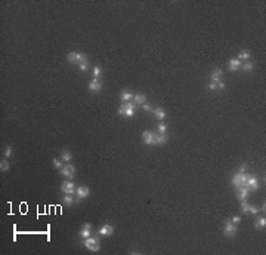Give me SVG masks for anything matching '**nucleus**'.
<instances>
[{"label":"nucleus","instance_id":"nucleus-1","mask_svg":"<svg viewBox=\"0 0 266 255\" xmlns=\"http://www.w3.org/2000/svg\"><path fill=\"white\" fill-rule=\"evenodd\" d=\"M135 110H136V104L127 102V104H123V105L118 109V113H120L121 116H124V117H133Z\"/></svg>","mask_w":266,"mask_h":255},{"label":"nucleus","instance_id":"nucleus-2","mask_svg":"<svg viewBox=\"0 0 266 255\" xmlns=\"http://www.w3.org/2000/svg\"><path fill=\"white\" fill-rule=\"evenodd\" d=\"M83 245L87 248L89 251H92V252H98V251L101 249L99 240H98L96 237H86V239L83 240Z\"/></svg>","mask_w":266,"mask_h":255},{"label":"nucleus","instance_id":"nucleus-3","mask_svg":"<svg viewBox=\"0 0 266 255\" xmlns=\"http://www.w3.org/2000/svg\"><path fill=\"white\" fill-rule=\"evenodd\" d=\"M67 59H68V62L71 64H74V62H84V61H87V58H86V55L83 54V52H70V54L67 55Z\"/></svg>","mask_w":266,"mask_h":255},{"label":"nucleus","instance_id":"nucleus-4","mask_svg":"<svg viewBox=\"0 0 266 255\" xmlns=\"http://www.w3.org/2000/svg\"><path fill=\"white\" fill-rule=\"evenodd\" d=\"M223 233H225V236L234 237V236H235V233H237V224H234L232 221H225V225H223Z\"/></svg>","mask_w":266,"mask_h":255},{"label":"nucleus","instance_id":"nucleus-5","mask_svg":"<svg viewBox=\"0 0 266 255\" xmlns=\"http://www.w3.org/2000/svg\"><path fill=\"white\" fill-rule=\"evenodd\" d=\"M155 134L154 132H151V131H145V132H142V141H143V144H146V146H154L155 144Z\"/></svg>","mask_w":266,"mask_h":255},{"label":"nucleus","instance_id":"nucleus-6","mask_svg":"<svg viewBox=\"0 0 266 255\" xmlns=\"http://www.w3.org/2000/svg\"><path fill=\"white\" fill-rule=\"evenodd\" d=\"M75 191H77V199L74 200L75 203H78L81 199H86L89 194H90V190H89V187H86V185H80V187H77Z\"/></svg>","mask_w":266,"mask_h":255},{"label":"nucleus","instance_id":"nucleus-7","mask_svg":"<svg viewBox=\"0 0 266 255\" xmlns=\"http://www.w3.org/2000/svg\"><path fill=\"white\" fill-rule=\"evenodd\" d=\"M61 190H62V193H65V194H74V191H75L74 182L72 181H64L62 182V185H61Z\"/></svg>","mask_w":266,"mask_h":255},{"label":"nucleus","instance_id":"nucleus-8","mask_svg":"<svg viewBox=\"0 0 266 255\" xmlns=\"http://www.w3.org/2000/svg\"><path fill=\"white\" fill-rule=\"evenodd\" d=\"M61 174H62L64 177H67L68 180H71V178H74V174H75V168H74L72 165H65V166L61 169Z\"/></svg>","mask_w":266,"mask_h":255},{"label":"nucleus","instance_id":"nucleus-9","mask_svg":"<svg viewBox=\"0 0 266 255\" xmlns=\"http://www.w3.org/2000/svg\"><path fill=\"white\" fill-rule=\"evenodd\" d=\"M246 187H247L248 190H257L259 188V182H257V178L254 177V175H251V177H248L247 178V182H246Z\"/></svg>","mask_w":266,"mask_h":255},{"label":"nucleus","instance_id":"nucleus-10","mask_svg":"<svg viewBox=\"0 0 266 255\" xmlns=\"http://www.w3.org/2000/svg\"><path fill=\"white\" fill-rule=\"evenodd\" d=\"M248 193H250V190H248L246 185H241V187L237 188V197H238L240 200H246L247 196H248Z\"/></svg>","mask_w":266,"mask_h":255},{"label":"nucleus","instance_id":"nucleus-11","mask_svg":"<svg viewBox=\"0 0 266 255\" xmlns=\"http://www.w3.org/2000/svg\"><path fill=\"white\" fill-rule=\"evenodd\" d=\"M101 88H102V85H101L99 79H95V77H93V79L90 80V83H89V89L92 92H99Z\"/></svg>","mask_w":266,"mask_h":255},{"label":"nucleus","instance_id":"nucleus-12","mask_svg":"<svg viewBox=\"0 0 266 255\" xmlns=\"http://www.w3.org/2000/svg\"><path fill=\"white\" fill-rule=\"evenodd\" d=\"M114 233V227L112 225H109V224H105V225H102L101 227V230H99V235L101 236H111Z\"/></svg>","mask_w":266,"mask_h":255},{"label":"nucleus","instance_id":"nucleus-13","mask_svg":"<svg viewBox=\"0 0 266 255\" xmlns=\"http://www.w3.org/2000/svg\"><path fill=\"white\" fill-rule=\"evenodd\" d=\"M90 230H92V225L86 222L83 227H81V230H80V236L83 237V239H86V237H90Z\"/></svg>","mask_w":266,"mask_h":255},{"label":"nucleus","instance_id":"nucleus-14","mask_svg":"<svg viewBox=\"0 0 266 255\" xmlns=\"http://www.w3.org/2000/svg\"><path fill=\"white\" fill-rule=\"evenodd\" d=\"M241 61L238 59V58H234V59H231L229 61V70L231 71H237L238 68H241Z\"/></svg>","mask_w":266,"mask_h":255},{"label":"nucleus","instance_id":"nucleus-15","mask_svg":"<svg viewBox=\"0 0 266 255\" xmlns=\"http://www.w3.org/2000/svg\"><path fill=\"white\" fill-rule=\"evenodd\" d=\"M133 102L135 104H145L146 102V96L142 95V93H136V95H133Z\"/></svg>","mask_w":266,"mask_h":255},{"label":"nucleus","instance_id":"nucleus-16","mask_svg":"<svg viewBox=\"0 0 266 255\" xmlns=\"http://www.w3.org/2000/svg\"><path fill=\"white\" fill-rule=\"evenodd\" d=\"M220 77H222V70H220V68H214V70H213V73H212V82L219 83Z\"/></svg>","mask_w":266,"mask_h":255},{"label":"nucleus","instance_id":"nucleus-17","mask_svg":"<svg viewBox=\"0 0 266 255\" xmlns=\"http://www.w3.org/2000/svg\"><path fill=\"white\" fill-rule=\"evenodd\" d=\"M166 143H167V137H166V134H164V135L160 134V135L155 137V144H154V146H163V144H166Z\"/></svg>","mask_w":266,"mask_h":255},{"label":"nucleus","instance_id":"nucleus-18","mask_svg":"<svg viewBox=\"0 0 266 255\" xmlns=\"http://www.w3.org/2000/svg\"><path fill=\"white\" fill-rule=\"evenodd\" d=\"M132 98H133V93H132L130 91H123L121 92V95H120V99L124 101V102H126V101H130Z\"/></svg>","mask_w":266,"mask_h":255},{"label":"nucleus","instance_id":"nucleus-19","mask_svg":"<svg viewBox=\"0 0 266 255\" xmlns=\"http://www.w3.org/2000/svg\"><path fill=\"white\" fill-rule=\"evenodd\" d=\"M154 114H155L157 120H164L166 119V111L163 109H155L154 110Z\"/></svg>","mask_w":266,"mask_h":255},{"label":"nucleus","instance_id":"nucleus-20","mask_svg":"<svg viewBox=\"0 0 266 255\" xmlns=\"http://www.w3.org/2000/svg\"><path fill=\"white\" fill-rule=\"evenodd\" d=\"M232 184L235 185V188L241 187V174H240V172H237V174L234 175V178H232Z\"/></svg>","mask_w":266,"mask_h":255},{"label":"nucleus","instance_id":"nucleus-21","mask_svg":"<svg viewBox=\"0 0 266 255\" xmlns=\"http://www.w3.org/2000/svg\"><path fill=\"white\" fill-rule=\"evenodd\" d=\"M61 159L64 160V162H70L71 160V153L68 150H64L62 153H61Z\"/></svg>","mask_w":266,"mask_h":255},{"label":"nucleus","instance_id":"nucleus-22","mask_svg":"<svg viewBox=\"0 0 266 255\" xmlns=\"http://www.w3.org/2000/svg\"><path fill=\"white\" fill-rule=\"evenodd\" d=\"M64 203H65L67 206H71V205L74 203V197H72L71 194H65V196H64Z\"/></svg>","mask_w":266,"mask_h":255},{"label":"nucleus","instance_id":"nucleus-23","mask_svg":"<svg viewBox=\"0 0 266 255\" xmlns=\"http://www.w3.org/2000/svg\"><path fill=\"white\" fill-rule=\"evenodd\" d=\"M265 225H266L265 217H262V218L257 219V222H256V227H257V228H265Z\"/></svg>","mask_w":266,"mask_h":255},{"label":"nucleus","instance_id":"nucleus-24","mask_svg":"<svg viewBox=\"0 0 266 255\" xmlns=\"http://www.w3.org/2000/svg\"><path fill=\"white\" fill-rule=\"evenodd\" d=\"M78 67H80V70H81V71L84 73V71H87V70H89L90 64H89L87 61H84V62H80V64H78Z\"/></svg>","mask_w":266,"mask_h":255},{"label":"nucleus","instance_id":"nucleus-25","mask_svg":"<svg viewBox=\"0 0 266 255\" xmlns=\"http://www.w3.org/2000/svg\"><path fill=\"white\" fill-rule=\"evenodd\" d=\"M243 67V70L244 71H253V68H254V65H253V62H246L244 65H241Z\"/></svg>","mask_w":266,"mask_h":255},{"label":"nucleus","instance_id":"nucleus-26","mask_svg":"<svg viewBox=\"0 0 266 255\" xmlns=\"http://www.w3.org/2000/svg\"><path fill=\"white\" fill-rule=\"evenodd\" d=\"M238 56H240V58H238L240 61H241V59H248V58H250V51H247V49H246V51H243V52L238 55Z\"/></svg>","mask_w":266,"mask_h":255},{"label":"nucleus","instance_id":"nucleus-27","mask_svg":"<svg viewBox=\"0 0 266 255\" xmlns=\"http://www.w3.org/2000/svg\"><path fill=\"white\" fill-rule=\"evenodd\" d=\"M157 129H158V132L161 134V135H164L166 134V131H167V126H166V123H158V126H157Z\"/></svg>","mask_w":266,"mask_h":255},{"label":"nucleus","instance_id":"nucleus-28","mask_svg":"<svg viewBox=\"0 0 266 255\" xmlns=\"http://www.w3.org/2000/svg\"><path fill=\"white\" fill-rule=\"evenodd\" d=\"M243 203H241V211L244 212V214H248V209H250V205H248L246 200H241Z\"/></svg>","mask_w":266,"mask_h":255},{"label":"nucleus","instance_id":"nucleus-29","mask_svg":"<svg viewBox=\"0 0 266 255\" xmlns=\"http://www.w3.org/2000/svg\"><path fill=\"white\" fill-rule=\"evenodd\" d=\"M101 74H102V68H101V67H95V68H93V76H95V79H99Z\"/></svg>","mask_w":266,"mask_h":255},{"label":"nucleus","instance_id":"nucleus-30","mask_svg":"<svg viewBox=\"0 0 266 255\" xmlns=\"http://www.w3.org/2000/svg\"><path fill=\"white\" fill-rule=\"evenodd\" d=\"M53 166L61 171V169H62V162H61V159H53Z\"/></svg>","mask_w":266,"mask_h":255},{"label":"nucleus","instance_id":"nucleus-31","mask_svg":"<svg viewBox=\"0 0 266 255\" xmlns=\"http://www.w3.org/2000/svg\"><path fill=\"white\" fill-rule=\"evenodd\" d=\"M0 169L5 172V171H8L9 169V162H6V160H2L0 162Z\"/></svg>","mask_w":266,"mask_h":255},{"label":"nucleus","instance_id":"nucleus-32","mask_svg":"<svg viewBox=\"0 0 266 255\" xmlns=\"http://www.w3.org/2000/svg\"><path fill=\"white\" fill-rule=\"evenodd\" d=\"M5 156H6V157H11V156H12V147L11 146H8L5 148Z\"/></svg>","mask_w":266,"mask_h":255},{"label":"nucleus","instance_id":"nucleus-33","mask_svg":"<svg viewBox=\"0 0 266 255\" xmlns=\"http://www.w3.org/2000/svg\"><path fill=\"white\" fill-rule=\"evenodd\" d=\"M259 212V209L256 208V206H250V209H248V214H257Z\"/></svg>","mask_w":266,"mask_h":255},{"label":"nucleus","instance_id":"nucleus-34","mask_svg":"<svg viewBox=\"0 0 266 255\" xmlns=\"http://www.w3.org/2000/svg\"><path fill=\"white\" fill-rule=\"evenodd\" d=\"M209 88H210V91H216V89H217V83H216V82H212V83L209 85Z\"/></svg>","mask_w":266,"mask_h":255},{"label":"nucleus","instance_id":"nucleus-35","mask_svg":"<svg viewBox=\"0 0 266 255\" xmlns=\"http://www.w3.org/2000/svg\"><path fill=\"white\" fill-rule=\"evenodd\" d=\"M232 222H234V224H238V222H241V217H240V215H235V217L232 218Z\"/></svg>","mask_w":266,"mask_h":255},{"label":"nucleus","instance_id":"nucleus-36","mask_svg":"<svg viewBox=\"0 0 266 255\" xmlns=\"http://www.w3.org/2000/svg\"><path fill=\"white\" fill-rule=\"evenodd\" d=\"M246 171H247V165L243 163L241 165V168H240V172H241V174H246Z\"/></svg>","mask_w":266,"mask_h":255},{"label":"nucleus","instance_id":"nucleus-37","mask_svg":"<svg viewBox=\"0 0 266 255\" xmlns=\"http://www.w3.org/2000/svg\"><path fill=\"white\" fill-rule=\"evenodd\" d=\"M142 107H143V110H145V111H151V105H149V104H142Z\"/></svg>","mask_w":266,"mask_h":255},{"label":"nucleus","instance_id":"nucleus-38","mask_svg":"<svg viewBox=\"0 0 266 255\" xmlns=\"http://www.w3.org/2000/svg\"><path fill=\"white\" fill-rule=\"evenodd\" d=\"M217 88H219V89H225V83L219 82V83H217Z\"/></svg>","mask_w":266,"mask_h":255}]
</instances>
